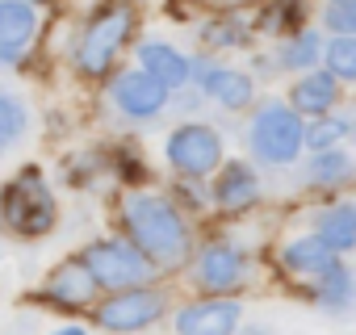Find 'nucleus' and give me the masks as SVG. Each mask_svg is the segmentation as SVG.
<instances>
[{"label":"nucleus","mask_w":356,"mask_h":335,"mask_svg":"<svg viewBox=\"0 0 356 335\" xmlns=\"http://www.w3.org/2000/svg\"><path fill=\"white\" fill-rule=\"evenodd\" d=\"M298 13H302V5H298V0H281V5H277L273 13H264V17H260V26H264V30H285V26L298 17Z\"/></svg>","instance_id":"bb28decb"},{"label":"nucleus","mask_w":356,"mask_h":335,"mask_svg":"<svg viewBox=\"0 0 356 335\" xmlns=\"http://www.w3.org/2000/svg\"><path fill=\"white\" fill-rule=\"evenodd\" d=\"M243 268H248V260H243L239 247L214 243V247L202 256V285L214 289V293H227V289H235V285L243 281Z\"/></svg>","instance_id":"9b49d317"},{"label":"nucleus","mask_w":356,"mask_h":335,"mask_svg":"<svg viewBox=\"0 0 356 335\" xmlns=\"http://www.w3.org/2000/svg\"><path fill=\"white\" fill-rule=\"evenodd\" d=\"M38 13L26 0H0V55H22L34 38Z\"/></svg>","instance_id":"9d476101"},{"label":"nucleus","mask_w":356,"mask_h":335,"mask_svg":"<svg viewBox=\"0 0 356 335\" xmlns=\"http://www.w3.org/2000/svg\"><path fill=\"white\" fill-rule=\"evenodd\" d=\"M113 101H118V109H122V113H130V117H151V113H159V109H163L168 88H163V84H155L147 72H126V76L113 84Z\"/></svg>","instance_id":"1a4fd4ad"},{"label":"nucleus","mask_w":356,"mask_h":335,"mask_svg":"<svg viewBox=\"0 0 356 335\" xmlns=\"http://www.w3.org/2000/svg\"><path fill=\"white\" fill-rule=\"evenodd\" d=\"M327 76H335V80H352L356 76V42L352 38H335L331 47H327Z\"/></svg>","instance_id":"412c9836"},{"label":"nucleus","mask_w":356,"mask_h":335,"mask_svg":"<svg viewBox=\"0 0 356 335\" xmlns=\"http://www.w3.org/2000/svg\"><path fill=\"white\" fill-rule=\"evenodd\" d=\"M343 134H348V122H343V117H318L310 130H302V142H310L314 151H327V147H335Z\"/></svg>","instance_id":"4be33fe9"},{"label":"nucleus","mask_w":356,"mask_h":335,"mask_svg":"<svg viewBox=\"0 0 356 335\" xmlns=\"http://www.w3.org/2000/svg\"><path fill=\"white\" fill-rule=\"evenodd\" d=\"M168 159L189 177H206L222 159V138L210 126H181L168 138Z\"/></svg>","instance_id":"423d86ee"},{"label":"nucleus","mask_w":356,"mask_h":335,"mask_svg":"<svg viewBox=\"0 0 356 335\" xmlns=\"http://www.w3.org/2000/svg\"><path fill=\"white\" fill-rule=\"evenodd\" d=\"M281 260H285V268H289V272H306V277H323L331 264H339V260H335V252H327L314 235H306V239L289 243Z\"/></svg>","instance_id":"f3484780"},{"label":"nucleus","mask_w":356,"mask_h":335,"mask_svg":"<svg viewBox=\"0 0 356 335\" xmlns=\"http://www.w3.org/2000/svg\"><path fill=\"white\" fill-rule=\"evenodd\" d=\"M323 22L335 30V38H352L356 34V0H327Z\"/></svg>","instance_id":"5701e85b"},{"label":"nucleus","mask_w":356,"mask_h":335,"mask_svg":"<svg viewBox=\"0 0 356 335\" xmlns=\"http://www.w3.org/2000/svg\"><path fill=\"white\" fill-rule=\"evenodd\" d=\"M163 310V297L151 293V289H118V297H109L101 310H97V322L105 331H143L159 318Z\"/></svg>","instance_id":"0eeeda50"},{"label":"nucleus","mask_w":356,"mask_h":335,"mask_svg":"<svg viewBox=\"0 0 356 335\" xmlns=\"http://www.w3.org/2000/svg\"><path fill=\"white\" fill-rule=\"evenodd\" d=\"M138 59H143L147 76H151L155 84H163V88H181V84L189 80V59L176 55V51L163 47V42H147V47L138 51Z\"/></svg>","instance_id":"4468645a"},{"label":"nucleus","mask_w":356,"mask_h":335,"mask_svg":"<svg viewBox=\"0 0 356 335\" xmlns=\"http://www.w3.org/2000/svg\"><path fill=\"white\" fill-rule=\"evenodd\" d=\"M348 297H352V277H348V268H343V264H331V268L318 277V302H327V306L343 310V306H348Z\"/></svg>","instance_id":"6ab92c4d"},{"label":"nucleus","mask_w":356,"mask_h":335,"mask_svg":"<svg viewBox=\"0 0 356 335\" xmlns=\"http://www.w3.org/2000/svg\"><path fill=\"white\" fill-rule=\"evenodd\" d=\"M227 5H239V0H227Z\"/></svg>","instance_id":"c85d7f7f"},{"label":"nucleus","mask_w":356,"mask_h":335,"mask_svg":"<svg viewBox=\"0 0 356 335\" xmlns=\"http://www.w3.org/2000/svg\"><path fill=\"white\" fill-rule=\"evenodd\" d=\"M5 218L17 235L34 239V235H47L51 222H55V202H51V189L47 181L34 172V168H26V172L5 189Z\"/></svg>","instance_id":"f03ea898"},{"label":"nucleus","mask_w":356,"mask_h":335,"mask_svg":"<svg viewBox=\"0 0 356 335\" xmlns=\"http://www.w3.org/2000/svg\"><path fill=\"white\" fill-rule=\"evenodd\" d=\"M289 67H314V59H318V38L314 34H293V42L285 47V55H281Z\"/></svg>","instance_id":"b1692460"},{"label":"nucleus","mask_w":356,"mask_h":335,"mask_svg":"<svg viewBox=\"0 0 356 335\" xmlns=\"http://www.w3.org/2000/svg\"><path fill=\"white\" fill-rule=\"evenodd\" d=\"M327 252H352L356 243V210L352 206H335L318 218V235H314Z\"/></svg>","instance_id":"dca6fc26"},{"label":"nucleus","mask_w":356,"mask_h":335,"mask_svg":"<svg viewBox=\"0 0 356 335\" xmlns=\"http://www.w3.org/2000/svg\"><path fill=\"white\" fill-rule=\"evenodd\" d=\"M239 322V302H197L176 314V331L181 335H231Z\"/></svg>","instance_id":"6e6552de"},{"label":"nucleus","mask_w":356,"mask_h":335,"mask_svg":"<svg viewBox=\"0 0 356 335\" xmlns=\"http://www.w3.org/2000/svg\"><path fill=\"white\" fill-rule=\"evenodd\" d=\"M206 92H210L218 105H227V109H243V105L252 101V80H248L243 72L214 67V72H206Z\"/></svg>","instance_id":"a211bd4d"},{"label":"nucleus","mask_w":356,"mask_h":335,"mask_svg":"<svg viewBox=\"0 0 356 335\" xmlns=\"http://www.w3.org/2000/svg\"><path fill=\"white\" fill-rule=\"evenodd\" d=\"M92 289H97V281L88 277L84 264H63V268H55V277L47 281V297H51L55 306H63V310L88 306V302H92Z\"/></svg>","instance_id":"f8f14e48"},{"label":"nucleus","mask_w":356,"mask_h":335,"mask_svg":"<svg viewBox=\"0 0 356 335\" xmlns=\"http://www.w3.org/2000/svg\"><path fill=\"white\" fill-rule=\"evenodd\" d=\"M214 197H218V206H227V210L252 206V202H256V172H252V168H243V163L222 168V177H218V185H214Z\"/></svg>","instance_id":"2eb2a0df"},{"label":"nucleus","mask_w":356,"mask_h":335,"mask_svg":"<svg viewBox=\"0 0 356 335\" xmlns=\"http://www.w3.org/2000/svg\"><path fill=\"white\" fill-rule=\"evenodd\" d=\"M26 126V109L13 97H0V142H13Z\"/></svg>","instance_id":"393cba45"},{"label":"nucleus","mask_w":356,"mask_h":335,"mask_svg":"<svg viewBox=\"0 0 356 335\" xmlns=\"http://www.w3.org/2000/svg\"><path fill=\"white\" fill-rule=\"evenodd\" d=\"M84 268L97 285H109V289H134L138 281H147L151 272V260L134 247V243H122V239H105V243H92L84 252Z\"/></svg>","instance_id":"7ed1b4c3"},{"label":"nucleus","mask_w":356,"mask_h":335,"mask_svg":"<svg viewBox=\"0 0 356 335\" xmlns=\"http://www.w3.org/2000/svg\"><path fill=\"white\" fill-rule=\"evenodd\" d=\"M289 101H293V113H318V117H323V113L339 101V80L327 76V72H310V76H302V80L293 84Z\"/></svg>","instance_id":"ddd939ff"},{"label":"nucleus","mask_w":356,"mask_h":335,"mask_svg":"<svg viewBox=\"0 0 356 335\" xmlns=\"http://www.w3.org/2000/svg\"><path fill=\"white\" fill-rule=\"evenodd\" d=\"M348 172H352V159L343 151H323L310 163V185H339V181H348Z\"/></svg>","instance_id":"aec40b11"},{"label":"nucleus","mask_w":356,"mask_h":335,"mask_svg":"<svg viewBox=\"0 0 356 335\" xmlns=\"http://www.w3.org/2000/svg\"><path fill=\"white\" fill-rule=\"evenodd\" d=\"M130 26H134V13L126 9V5H113V9H105L88 30H84V38H80V47H76V63L88 72V76H101V72H109V63H113V55L122 51V42H126V34H130Z\"/></svg>","instance_id":"20e7f679"},{"label":"nucleus","mask_w":356,"mask_h":335,"mask_svg":"<svg viewBox=\"0 0 356 335\" xmlns=\"http://www.w3.org/2000/svg\"><path fill=\"white\" fill-rule=\"evenodd\" d=\"M252 151L268 163H289L302 151V122L289 105H268L252 122Z\"/></svg>","instance_id":"39448f33"},{"label":"nucleus","mask_w":356,"mask_h":335,"mask_svg":"<svg viewBox=\"0 0 356 335\" xmlns=\"http://www.w3.org/2000/svg\"><path fill=\"white\" fill-rule=\"evenodd\" d=\"M55 335H88V331H80V327H67V331H55Z\"/></svg>","instance_id":"cd10ccee"},{"label":"nucleus","mask_w":356,"mask_h":335,"mask_svg":"<svg viewBox=\"0 0 356 335\" xmlns=\"http://www.w3.org/2000/svg\"><path fill=\"white\" fill-rule=\"evenodd\" d=\"M206 42H210V47H239V42H243V22L227 17V22L206 26Z\"/></svg>","instance_id":"a878e982"},{"label":"nucleus","mask_w":356,"mask_h":335,"mask_svg":"<svg viewBox=\"0 0 356 335\" xmlns=\"http://www.w3.org/2000/svg\"><path fill=\"white\" fill-rule=\"evenodd\" d=\"M126 227H130L134 243L143 247V256L155 264H181L189 252V235H185L181 214L159 197H134L126 206Z\"/></svg>","instance_id":"f257e3e1"}]
</instances>
